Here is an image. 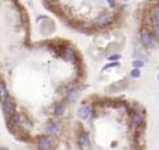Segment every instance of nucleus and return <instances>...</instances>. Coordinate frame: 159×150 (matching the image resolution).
Instances as JSON below:
<instances>
[{"label":"nucleus","mask_w":159,"mask_h":150,"mask_svg":"<svg viewBox=\"0 0 159 150\" xmlns=\"http://www.w3.org/2000/svg\"><path fill=\"white\" fill-rule=\"evenodd\" d=\"M158 80H159V74H158Z\"/></svg>","instance_id":"21"},{"label":"nucleus","mask_w":159,"mask_h":150,"mask_svg":"<svg viewBox=\"0 0 159 150\" xmlns=\"http://www.w3.org/2000/svg\"><path fill=\"white\" fill-rule=\"evenodd\" d=\"M107 2H108V4H110L111 8H114L116 6V2H114V0H107Z\"/></svg>","instance_id":"19"},{"label":"nucleus","mask_w":159,"mask_h":150,"mask_svg":"<svg viewBox=\"0 0 159 150\" xmlns=\"http://www.w3.org/2000/svg\"><path fill=\"white\" fill-rule=\"evenodd\" d=\"M46 131H47L49 134H55V133L57 131V124L54 123V122H49V123L46 124Z\"/></svg>","instance_id":"13"},{"label":"nucleus","mask_w":159,"mask_h":150,"mask_svg":"<svg viewBox=\"0 0 159 150\" xmlns=\"http://www.w3.org/2000/svg\"><path fill=\"white\" fill-rule=\"evenodd\" d=\"M154 37H155V40L159 41V26H157V27L154 29Z\"/></svg>","instance_id":"16"},{"label":"nucleus","mask_w":159,"mask_h":150,"mask_svg":"<svg viewBox=\"0 0 159 150\" xmlns=\"http://www.w3.org/2000/svg\"><path fill=\"white\" fill-rule=\"evenodd\" d=\"M116 66H119V63L118 62H114V63H110V65H107L105 68H110V67H116Z\"/></svg>","instance_id":"18"},{"label":"nucleus","mask_w":159,"mask_h":150,"mask_svg":"<svg viewBox=\"0 0 159 150\" xmlns=\"http://www.w3.org/2000/svg\"><path fill=\"white\" fill-rule=\"evenodd\" d=\"M139 39H140V42H142L144 46H149V45L153 42V36H152L147 30H143V31L140 32Z\"/></svg>","instance_id":"2"},{"label":"nucleus","mask_w":159,"mask_h":150,"mask_svg":"<svg viewBox=\"0 0 159 150\" xmlns=\"http://www.w3.org/2000/svg\"><path fill=\"white\" fill-rule=\"evenodd\" d=\"M132 66H133L134 68H138V69H139L140 67H143V66H144V62H143V61L137 60V61H133V62H132Z\"/></svg>","instance_id":"15"},{"label":"nucleus","mask_w":159,"mask_h":150,"mask_svg":"<svg viewBox=\"0 0 159 150\" xmlns=\"http://www.w3.org/2000/svg\"><path fill=\"white\" fill-rule=\"evenodd\" d=\"M9 97V94H8V90H6V87L3 85V83H0V102L2 103H4L5 101H6V98Z\"/></svg>","instance_id":"9"},{"label":"nucleus","mask_w":159,"mask_h":150,"mask_svg":"<svg viewBox=\"0 0 159 150\" xmlns=\"http://www.w3.org/2000/svg\"><path fill=\"white\" fill-rule=\"evenodd\" d=\"M78 144H80V146H81V148H88L91 145L90 138H88V135L86 133H82L81 135L78 136Z\"/></svg>","instance_id":"7"},{"label":"nucleus","mask_w":159,"mask_h":150,"mask_svg":"<svg viewBox=\"0 0 159 150\" xmlns=\"http://www.w3.org/2000/svg\"><path fill=\"white\" fill-rule=\"evenodd\" d=\"M3 104H4V112H5L8 115H11V114L15 113V102H14L13 98L8 97L6 101H5Z\"/></svg>","instance_id":"1"},{"label":"nucleus","mask_w":159,"mask_h":150,"mask_svg":"<svg viewBox=\"0 0 159 150\" xmlns=\"http://www.w3.org/2000/svg\"><path fill=\"white\" fill-rule=\"evenodd\" d=\"M90 113H91V109L87 106H82L77 110V115H78V118H81V119H87L90 117Z\"/></svg>","instance_id":"6"},{"label":"nucleus","mask_w":159,"mask_h":150,"mask_svg":"<svg viewBox=\"0 0 159 150\" xmlns=\"http://www.w3.org/2000/svg\"><path fill=\"white\" fill-rule=\"evenodd\" d=\"M119 58H121L119 55H112V56L108 57V60H111V61H113V60H119Z\"/></svg>","instance_id":"17"},{"label":"nucleus","mask_w":159,"mask_h":150,"mask_svg":"<svg viewBox=\"0 0 159 150\" xmlns=\"http://www.w3.org/2000/svg\"><path fill=\"white\" fill-rule=\"evenodd\" d=\"M111 21H112L111 16L107 15V14H103V15H101V16L97 19V25L101 26V27H103V26H107L108 24H111Z\"/></svg>","instance_id":"8"},{"label":"nucleus","mask_w":159,"mask_h":150,"mask_svg":"<svg viewBox=\"0 0 159 150\" xmlns=\"http://www.w3.org/2000/svg\"><path fill=\"white\" fill-rule=\"evenodd\" d=\"M131 76H132L133 78H139V77H140V71H139L138 68H133L132 72H131Z\"/></svg>","instance_id":"14"},{"label":"nucleus","mask_w":159,"mask_h":150,"mask_svg":"<svg viewBox=\"0 0 159 150\" xmlns=\"http://www.w3.org/2000/svg\"><path fill=\"white\" fill-rule=\"evenodd\" d=\"M143 122H144L143 114H142L140 112H135V113L133 114V118H132V124H133V127H134V128H139V127H142Z\"/></svg>","instance_id":"4"},{"label":"nucleus","mask_w":159,"mask_h":150,"mask_svg":"<svg viewBox=\"0 0 159 150\" xmlns=\"http://www.w3.org/2000/svg\"><path fill=\"white\" fill-rule=\"evenodd\" d=\"M149 24H152L153 26H159V8H155L150 15H149Z\"/></svg>","instance_id":"5"},{"label":"nucleus","mask_w":159,"mask_h":150,"mask_svg":"<svg viewBox=\"0 0 159 150\" xmlns=\"http://www.w3.org/2000/svg\"><path fill=\"white\" fill-rule=\"evenodd\" d=\"M77 96H78V90H77V88H71V90L67 92V99H68L70 102L75 101V99L77 98Z\"/></svg>","instance_id":"11"},{"label":"nucleus","mask_w":159,"mask_h":150,"mask_svg":"<svg viewBox=\"0 0 159 150\" xmlns=\"http://www.w3.org/2000/svg\"><path fill=\"white\" fill-rule=\"evenodd\" d=\"M9 124H10V125H13V127L19 125V124H20V115H19L18 113L11 114V115H10V118H9Z\"/></svg>","instance_id":"10"},{"label":"nucleus","mask_w":159,"mask_h":150,"mask_svg":"<svg viewBox=\"0 0 159 150\" xmlns=\"http://www.w3.org/2000/svg\"><path fill=\"white\" fill-rule=\"evenodd\" d=\"M51 145H52L51 144V140L49 138H46V136L40 138L39 141H37V146H39L40 150H50L51 149Z\"/></svg>","instance_id":"3"},{"label":"nucleus","mask_w":159,"mask_h":150,"mask_svg":"<svg viewBox=\"0 0 159 150\" xmlns=\"http://www.w3.org/2000/svg\"><path fill=\"white\" fill-rule=\"evenodd\" d=\"M0 150H8L6 148H0Z\"/></svg>","instance_id":"20"},{"label":"nucleus","mask_w":159,"mask_h":150,"mask_svg":"<svg viewBox=\"0 0 159 150\" xmlns=\"http://www.w3.org/2000/svg\"><path fill=\"white\" fill-rule=\"evenodd\" d=\"M63 112H65V106H63L62 103H56V104H55V109H54L55 115L60 117V115L63 114Z\"/></svg>","instance_id":"12"}]
</instances>
